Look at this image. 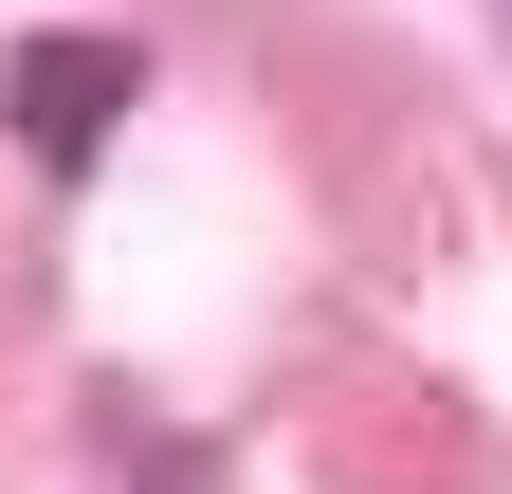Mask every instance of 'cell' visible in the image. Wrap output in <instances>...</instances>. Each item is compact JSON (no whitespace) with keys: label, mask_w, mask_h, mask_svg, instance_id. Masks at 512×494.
<instances>
[{"label":"cell","mask_w":512,"mask_h":494,"mask_svg":"<svg viewBox=\"0 0 512 494\" xmlns=\"http://www.w3.org/2000/svg\"><path fill=\"white\" fill-rule=\"evenodd\" d=\"M110 92H128V37H37V55H19V129H37V165H92Z\"/></svg>","instance_id":"1"}]
</instances>
